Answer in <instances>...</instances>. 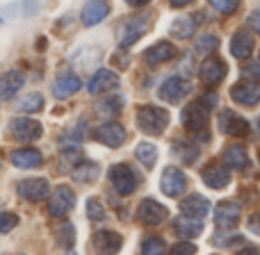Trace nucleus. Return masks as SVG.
<instances>
[{
	"label": "nucleus",
	"instance_id": "1",
	"mask_svg": "<svg viewBox=\"0 0 260 255\" xmlns=\"http://www.w3.org/2000/svg\"><path fill=\"white\" fill-rule=\"evenodd\" d=\"M137 128L142 130L144 134H151V137H160L165 132V128L169 126V112L162 107H155V105H144V107L137 110Z\"/></svg>",
	"mask_w": 260,
	"mask_h": 255
},
{
	"label": "nucleus",
	"instance_id": "2",
	"mask_svg": "<svg viewBox=\"0 0 260 255\" xmlns=\"http://www.w3.org/2000/svg\"><path fill=\"white\" fill-rule=\"evenodd\" d=\"M108 178H110V185L114 187V192L121 194V196H130L139 187V173L126 162H119V164L110 166Z\"/></svg>",
	"mask_w": 260,
	"mask_h": 255
},
{
	"label": "nucleus",
	"instance_id": "3",
	"mask_svg": "<svg viewBox=\"0 0 260 255\" xmlns=\"http://www.w3.org/2000/svg\"><path fill=\"white\" fill-rule=\"evenodd\" d=\"M180 121H183V126L189 130V132L199 134L201 132V137L206 139V128H208V121H210V107H208L203 100H194V103H189L187 107L183 110V114H180Z\"/></svg>",
	"mask_w": 260,
	"mask_h": 255
},
{
	"label": "nucleus",
	"instance_id": "4",
	"mask_svg": "<svg viewBox=\"0 0 260 255\" xmlns=\"http://www.w3.org/2000/svg\"><path fill=\"white\" fill-rule=\"evenodd\" d=\"M73 207H76V194L71 192V187L62 185V187H57L53 194H50L48 212H50L53 219H64Z\"/></svg>",
	"mask_w": 260,
	"mask_h": 255
},
{
	"label": "nucleus",
	"instance_id": "5",
	"mask_svg": "<svg viewBox=\"0 0 260 255\" xmlns=\"http://www.w3.org/2000/svg\"><path fill=\"white\" fill-rule=\"evenodd\" d=\"M148 25H151L148 16H133V18H128V21H123L121 37H119V46H121V48L135 46L144 34H146Z\"/></svg>",
	"mask_w": 260,
	"mask_h": 255
},
{
	"label": "nucleus",
	"instance_id": "6",
	"mask_svg": "<svg viewBox=\"0 0 260 255\" xmlns=\"http://www.w3.org/2000/svg\"><path fill=\"white\" fill-rule=\"evenodd\" d=\"M91 137H94L99 143L108 146V148H119L128 139V132H126V128H123L121 123L108 121V123H103V126L96 128Z\"/></svg>",
	"mask_w": 260,
	"mask_h": 255
},
{
	"label": "nucleus",
	"instance_id": "7",
	"mask_svg": "<svg viewBox=\"0 0 260 255\" xmlns=\"http://www.w3.org/2000/svg\"><path fill=\"white\" fill-rule=\"evenodd\" d=\"M16 192L23 201L37 203V201H44V198L50 196V183L46 178H27L16 185Z\"/></svg>",
	"mask_w": 260,
	"mask_h": 255
},
{
	"label": "nucleus",
	"instance_id": "8",
	"mask_svg": "<svg viewBox=\"0 0 260 255\" xmlns=\"http://www.w3.org/2000/svg\"><path fill=\"white\" fill-rule=\"evenodd\" d=\"M185 187H187V175H185L178 166H167V169L162 171L160 189L165 196H169V198L180 196V194L185 192Z\"/></svg>",
	"mask_w": 260,
	"mask_h": 255
},
{
	"label": "nucleus",
	"instance_id": "9",
	"mask_svg": "<svg viewBox=\"0 0 260 255\" xmlns=\"http://www.w3.org/2000/svg\"><path fill=\"white\" fill-rule=\"evenodd\" d=\"M240 216H242V205L238 201H221L215 207V224L221 230H231L240 224Z\"/></svg>",
	"mask_w": 260,
	"mask_h": 255
},
{
	"label": "nucleus",
	"instance_id": "10",
	"mask_svg": "<svg viewBox=\"0 0 260 255\" xmlns=\"http://www.w3.org/2000/svg\"><path fill=\"white\" fill-rule=\"evenodd\" d=\"M169 216V210H167L162 203L153 201V198H144L137 207V219L146 226H160L167 221Z\"/></svg>",
	"mask_w": 260,
	"mask_h": 255
},
{
	"label": "nucleus",
	"instance_id": "11",
	"mask_svg": "<svg viewBox=\"0 0 260 255\" xmlns=\"http://www.w3.org/2000/svg\"><path fill=\"white\" fill-rule=\"evenodd\" d=\"M91 246L99 255H117L123 246V237L114 230H99L91 237Z\"/></svg>",
	"mask_w": 260,
	"mask_h": 255
},
{
	"label": "nucleus",
	"instance_id": "12",
	"mask_svg": "<svg viewBox=\"0 0 260 255\" xmlns=\"http://www.w3.org/2000/svg\"><path fill=\"white\" fill-rule=\"evenodd\" d=\"M9 128H12V137L18 139V141H35V139H39L41 134H44V126H41L39 121H35V119H27V117H21V119H14L12 123H9Z\"/></svg>",
	"mask_w": 260,
	"mask_h": 255
},
{
	"label": "nucleus",
	"instance_id": "13",
	"mask_svg": "<svg viewBox=\"0 0 260 255\" xmlns=\"http://www.w3.org/2000/svg\"><path fill=\"white\" fill-rule=\"evenodd\" d=\"M189 91H192V85H189L185 78L174 76V78H169V80L162 82L157 96H160L162 100H167V103H180V100H183Z\"/></svg>",
	"mask_w": 260,
	"mask_h": 255
},
{
	"label": "nucleus",
	"instance_id": "14",
	"mask_svg": "<svg viewBox=\"0 0 260 255\" xmlns=\"http://www.w3.org/2000/svg\"><path fill=\"white\" fill-rule=\"evenodd\" d=\"M219 128L224 134H231V137H247L249 134V121L242 119L238 112L233 110H224L219 114Z\"/></svg>",
	"mask_w": 260,
	"mask_h": 255
},
{
	"label": "nucleus",
	"instance_id": "15",
	"mask_svg": "<svg viewBox=\"0 0 260 255\" xmlns=\"http://www.w3.org/2000/svg\"><path fill=\"white\" fill-rule=\"evenodd\" d=\"M117 87H119V76L114 71H110V68H99L87 82L89 94H105V91H112Z\"/></svg>",
	"mask_w": 260,
	"mask_h": 255
},
{
	"label": "nucleus",
	"instance_id": "16",
	"mask_svg": "<svg viewBox=\"0 0 260 255\" xmlns=\"http://www.w3.org/2000/svg\"><path fill=\"white\" fill-rule=\"evenodd\" d=\"M176 57V46L171 41H157L151 48L144 50V62L148 66H160L165 62H171Z\"/></svg>",
	"mask_w": 260,
	"mask_h": 255
},
{
	"label": "nucleus",
	"instance_id": "17",
	"mask_svg": "<svg viewBox=\"0 0 260 255\" xmlns=\"http://www.w3.org/2000/svg\"><path fill=\"white\" fill-rule=\"evenodd\" d=\"M110 14V0H89V3L82 7V25L87 27H94L99 23H103Z\"/></svg>",
	"mask_w": 260,
	"mask_h": 255
},
{
	"label": "nucleus",
	"instance_id": "18",
	"mask_svg": "<svg viewBox=\"0 0 260 255\" xmlns=\"http://www.w3.org/2000/svg\"><path fill=\"white\" fill-rule=\"evenodd\" d=\"M226 71H229V66L219 57H206L201 68H199V76H201V80L206 85H219L226 78Z\"/></svg>",
	"mask_w": 260,
	"mask_h": 255
},
{
	"label": "nucleus",
	"instance_id": "19",
	"mask_svg": "<svg viewBox=\"0 0 260 255\" xmlns=\"http://www.w3.org/2000/svg\"><path fill=\"white\" fill-rule=\"evenodd\" d=\"M231 98L240 105L253 107V105L260 103V85L258 82H238L231 89Z\"/></svg>",
	"mask_w": 260,
	"mask_h": 255
},
{
	"label": "nucleus",
	"instance_id": "20",
	"mask_svg": "<svg viewBox=\"0 0 260 255\" xmlns=\"http://www.w3.org/2000/svg\"><path fill=\"white\" fill-rule=\"evenodd\" d=\"M180 212H183V216L201 221L203 216H208V212H210V201L203 198L201 194H192V196L180 201Z\"/></svg>",
	"mask_w": 260,
	"mask_h": 255
},
{
	"label": "nucleus",
	"instance_id": "21",
	"mask_svg": "<svg viewBox=\"0 0 260 255\" xmlns=\"http://www.w3.org/2000/svg\"><path fill=\"white\" fill-rule=\"evenodd\" d=\"M9 160L16 169H39L44 164V155L37 148H18L9 155Z\"/></svg>",
	"mask_w": 260,
	"mask_h": 255
},
{
	"label": "nucleus",
	"instance_id": "22",
	"mask_svg": "<svg viewBox=\"0 0 260 255\" xmlns=\"http://www.w3.org/2000/svg\"><path fill=\"white\" fill-rule=\"evenodd\" d=\"M201 175H203V183L210 189H224L231 183V171L224 164H210L208 169H203Z\"/></svg>",
	"mask_w": 260,
	"mask_h": 255
},
{
	"label": "nucleus",
	"instance_id": "23",
	"mask_svg": "<svg viewBox=\"0 0 260 255\" xmlns=\"http://www.w3.org/2000/svg\"><path fill=\"white\" fill-rule=\"evenodd\" d=\"M253 48H256V41H253V37L244 30H238L233 34V39H231V55L238 57V59L251 57Z\"/></svg>",
	"mask_w": 260,
	"mask_h": 255
},
{
	"label": "nucleus",
	"instance_id": "24",
	"mask_svg": "<svg viewBox=\"0 0 260 255\" xmlns=\"http://www.w3.org/2000/svg\"><path fill=\"white\" fill-rule=\"evenodd\" d=\"M25 85V78L18 71H5L0 73V98L9 100L16 96V91H21V87Z\"/></svg>",
	"mask_w": 260,
	"mask_h": 255
},
{
	"label": "nucleus",
	"instance_id": "25",
	"mask_svg": "<svg viewBox=\"0 0 260 255\" xmlns=\"http://www.w3.org/2000/svg\"><path fill=\"white\" fill-rule=\"evenodd\" d=\"M82 87L80 78L78 76H71V73H67V76H59L57 80H55L53 85V96L57 100H64V98H71L73 94H78Z\"/></svg>",
	"mask_w": 260,
	"mask_h": 255
},
{
	"label": "nucleus",
	"instance_id": "26",
	"mask_svg": "<svg viewBox=\"0 0 260 255\" xmlns=\"http://www.w3.org/2000/svg\"><path fill=\"white\" fill-rule=\"evenodd\" d=\"M171 228H174V233L178 235V237H199L203 230V224L199 219H189V216H178V219H174V224H171Z\"/></svg>",
	"mask_w": 260,
	"mask_h": 255
},
{
	"label": "nucleus",
	"instance_id": "27",
	"mask_svg": "<svg viewBox=\"0 0 260 255\" xmlns=\"http://www.w3.org/2000/svg\"><path fill=\"white\" fill-rule=\"evenodd\" d=\"M224 164L229 169H238V171H244L249 166V155L244 151V146H229L224 151Z\"/></svg>",
	"mask_w": 260,
	"mask_h": 255
},
{
	"label": "nucleus",
	"instance_id": "28",
	"mask_svg": "<svg viewBox=\"0 0 260 255\" xmlns=\"http://www.w3.org/2000/svg\"><path fill=\"white\" fill-rule=\"evenodd\" d=\"M121 110H123V98L119 94H108L105 98H101L99 103H96V112L108 119L121 114Z\"/></svg>",
	"mask_w": 260,
	"mask_h": 255
},
{
	"label": "nucleus",
	"instance_id": "29",
	"mask_svg": "<svg viewBox=\"0 0 260 255\" xmlns=\"http://www.w3.org/2000/svg\"><path fill=\"white\" fill-rule=\"evenodd\" d=\"M80 162H82V151L80 148H78L76 143H71V146H69V143H62V155H59V164L62 166H59V169L71 173Z\"/></svg>",
	"mask_w": 260,
	"mask_h": 255
},
{
	"label": "nucleus",
	"instance_id": "30",
	"mask_svg": "<svg viewBox=\"0 0 260 255\" xmlns=\"http://www.w3.org/2000/svg\"><path fill=\"white\" fill-rule=\"evenodd\" d=\"M71 175H73V180H78V183H82V185H85V183H94V180L101 175V166L94 164V162H85V160H82L80 164L71 171Z\"/></svg>",
	"mask_w": 260,
	"mask_h": 255
},
{
	"label": "nucleus",
	"instance_id": "31",
	"mask_svg": "<svg viewBox=\"0 0 260 255\" xmlns=\"http://www.w3.org/2000/svg\"><path fill=\"white\" fill-rule=\"evenodd\" d=\"M194 30H197V21L189 16H180L171 23L169 34L176 37V39H189V37L194 34Z\"/></svg>",
	"mask_w": 260,
	"mask_h": 255
},
{
	"label": "nucleus",
	"instance_id": "32",
	"mask_svg": "<svg viewBox=\"0 0 260 255\" xmlns=\"http://www.w3.org/2000/svg\"><path fill=\"white\" fill-rule=\"evenodd\" d=\"M16 107H18V112H23V114H35V112H41L44 110V96L41 94H27V96H23L21 100L16 103Z\"/></svg>",
	"mask_w": 260,
	"mask_h": 255
},
{
	"label": "nucleus",
	"instance_id": "33",
	"mask_svg": "<svg viewBox=\"0 0 260 255\" xmlns=\"http://www.w3.org/2000/svg\"><path fill=\"white\" fill-rule=\"evenodd\" d=\"M135 157H137V160L142 162V164L146 166V169H151V166L155 164V160H157V148H155V143H151V141H142V143H137Z\"/></svg>",
	"mask_w": 260,
	"mask_h": 255
},
{
	"label": "nucleus",
	"instance_id": "34",
	"mask_svg": "<svg viewBox=\"0 0 260 255\" xmlns=\"http://www.w3.org/2000/svg\"><path fill=\"white\" fill-rule=\"evenodd\" d=\"M142 255H165L167 253V244L162 237H148L144 239L142 248H139Z\"/></svg>",
	"mask_w": 260,
	"mask_h": 255
},
{
	"label": "nucleus",
	"instance_id": "35",
	"mask_svg": "<svg viewBox=\"0 0 260 255\" xmlns=\"http://www.w3.org/2000/svg\"><path fill=\"white\" fill-rule=\"evenodd\" d=\"M217 48H219V39H217L215 34L199 37V41H197V53L199 55H212Z\"/></svg>",
	"mask_w": 260,
	"mask_h": 255
},
{
	"label": "nucleus",
	"instance_id": "36",
	"mask_svg": "<svg viewBox=\"0 0 260 255\" xmlns=\"http://www.w3.org/2000/svg\"><path fill=\"white\" fill-rule=\"evenodd\" d=\"M174 151H176V155H178L183 162H187V164L199 157V148L194 146V143H187V141H176Z\"/></svg>",
	"mask_w": 260,
	"mask_h": 255
},
{
	"label": "nucleus",
	"instance_id": "37",
	"mask_svg": "<svg viewBox=\"0 0 260 255\" xmlns=\"http://www.w3.org/2000/svg\"><path fill=\"white\" fill-rule=\"evenodd\" d=\"M87 216H89V221H103L105 219V207L99 198L91 196L89 201H87Z\"/></svg>",
	"mask_w": 260,
	"mask_h": 255
},
{
	"label": "nucleus",
	"instance_id": "38",
	"mask_svg": "<svg viewBox=\"0 0 260 255\" xmlns=\"http://www.w3.org/2000/svg\"><path fill=\"white\" fill-rule=\"evenodd\" d=\"M57 242L59 244H62V246H73V242H76V228H73V226L71 224H64L62 226V228H59L57 230Z\"/></svg>",
	"mask_w": 260,
	"mask_h": 255
},
{
	"label": "nucleus",
	"instance_id": "39",
	"mask_svg": "<svg viewBox=\"0 0 260 255\" xmlns=\"http://www.w3.org/2000/svg\"><path fill=\"white\" fill-rule=\"evenodd\" d=\"M208 3H210L219 14H226V16L233 14L235 9L240 7V0H208Z\"/></svg>",
	"mask_w": 260,
	"mask_h": 255
},
{
	"label": "nucleus",
	"instance_id": "40",
	"mask_svg": "<svg viewBox=\"0 0 260 255\" xmlns=\"http://www.w3.org/2000/svg\"><path fill=\"white\" fill-rule=\"evenodd\" d=\"M18 224V216L12 214V212H0V235L9 233V230H14Z\"/></svg>",
	"mask_w": 260,
	"mask_h": 255
},
{
	"label": "nucleus",
	"instance_id": "41",
	"mask_svg": "<svg viewBox=\"0 0 260 255\" xmlns=\"http://www.w3.org/2000/svg\"><path fill=\"white\" fill-rule=\"evenodd\" d=\"M169 255H197V246L192 242H178L171 246Z\"/></svg>",
	"mask_w": 260,
	"mask_h": 255
},
{
	"label": "nucleus",
	"instance_id": "42",
	"mask_svg": "<svg viewBox=\"0 0 260 255\" xmlns=\"http://www.w3.org/2000/svg\"><path fill=\"white\" fill-rule=\"evenodd\" d=\"M244 76L251 78V82H253V80H260V62L247 64V68H244Z\"/></svg>",
	"mask_w": 260,
	"mask_h": 255
},
{
	"label": "nucleus",
	"instance_id": "43",
	"mask_svg": "<svg viewBox=\"0 0 260 255\" xmlns=\"http://www.w3.org/2000/svg\"><path fill=\"white\" fill-rule=\"evenodd\" d=\"M87 119H80V121H78V126L73 128V132H71V137L76 139V141H80V139H85V134H87Z\"/></svg>",
	"mask_w": 260,
	"mask_h": 255
},
{
	"label": "nucleus",
	"instance_id": "44",
	"mask_svg": "<svg viewBox=\"0 0 260 255\" xmlns=\"http://www.w3.org/2000/svg\"><path fill=\"white\" fill-rule=\"evenodd\" d=\"M249 230H251V233H256V235H260V212H256V214L249 219Z\"/></svg>",
	"mask_w": 260,
	"mask_h": 255
},
{
	"label": "nucleus",
	"instance_id": "45",
	"mask_svg": "<svg viewBox=\"0 0 260 255\" xmlns=\"http://www.w3.org/2000/svg\"><path fill=\"white\" fill-rule=\"evenodd\" d=\"M249 25H251L253 30L260 34V12H253L251 16H249Z\"/></svg>",
	"mask_w": 260,
	"mask_h": 255
},
{
	"label": "nucleus",
	"instance_id": "46",
	"mask_svg": "<svg viewBox=\"0 0 260 255\" xmlns=\"http://www.w3.org/2000/svg\"><path fill=\"white\" fill-rule=\"evenodd\" d=\"M194 0H169V5L171 7H176V9H180V7H187V5H192Z\"/></svg>",
	"mask_w": 260,
	"mask_h": 255
},
{
	"label": "nucleus",
	"instance_id": "47",
	"mask_svg": "<svg viewBox=\"0 0 260 255\" xmlns=\"http://www.w3.org/2000/svg\"><path fill=\"white\" fill-rule=\"evenodd\" d=\"M148 3H151V0H126V5H130V7H135V9L144 7V5H148Z\"/></svg>",
	"mask_w": 260,
	"mask_h": 255
},
{
	"label": "nucleus",
	"instance_id": "48",
	"mask_svg": "<svg viewBox=\"0 0 260 255\" xmlns=\"http://www.w3.org/2000/svg\"><path fill=\"white\" fill-rule=\"evenodd\" d=\"M238 255H260L258 248H244V251H240Z\"/></svg>",
	"mask_w": 260,
	"mask_h": 255
},
{
	"label": "nucleus",
	"instance_id": "49",
	"mask_svg": "<svg viewBox=\"0 0 260 255\" xmlns=\"http://www.w3.org/2000/svg\"><path fill=\"white\" fill-rule=\"evenodd\" d=\"M67 255H76V253H73V251H69V253H67Z\"/></svg>",
	"mask_w": 260,
	"mask_h": 255
},
{
	"label": "nucleus",
	"instance_id": "50",
	"mask_svg": "<svg viewBox=\"0 0 260 255\" xmlns=\"http://www.w3.org/2000/svg\"><path fill=\"white\" fill-rule=\"evenodd\" d=\"M258 128H260V117H258Z\"/></svg>",
	"mask_w": 260,
	"mask_h": 255
},
{
	"label": "nucleus",
	"instance_id": "51",
	"mask_svg": "<svg viewBox=\"0 0 260 255\" xmlns=\"http://www.w3.org/2000/svg\"><path fill=\"white\" fill-rule=\"evenodd\" d=\"M258 160H260V151H258Z\"/></svg>",
	"mask_w": 260,
	"mask_h": 255
},
{
	"label": "nucleus",
	"instance_id": "52",
	"mask_svg": "<svg viewBox=\"0 0 260 255\" xmlns=\"http://www.w3.org/2000/svg\"><path fill=\"white\" fill-rule=\"evenodd\" d=\"M0 21H3V18H0Z\"/></svg>",
	"mask_w": 260,
	"mask_h": 255
}]
</instances>
